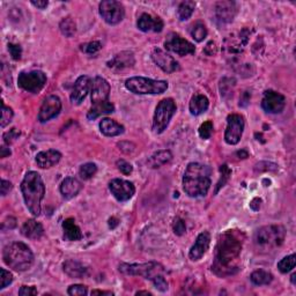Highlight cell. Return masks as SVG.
<instances>
[{"mask_svg": "<svg viewBox=\"0 0 296 296\" xmlns=\"http://www.w3.org/2000/svg\"><path fill=\"white\" fill-rule=\"evenodd\" d=\"M242 240L235 230H228L220 235L215 247L212 271L221 278L236 274L240 271Z\"/></svg>", "mask_w": 296, "mask_h": 296, "instance_id": "cell-1", "label": "cell"}, {"mask_svg": "<svg viewBox=\"0 0 296 296\" xmlns=\"http://www.w3.org/2000/svg\"><path fill=\"white\" fill-rule=\"evenodd\" d=\"M212 169L198 162L189 163L183 176V190L189 197L197 198L207 195L211 188Z\"/></svg>", "mask_w": 296, "mask_h": 296, "instance_id": "cell-2", "label": "cell"}, {"mask_svg": "<svg viewBox=\"0 0 296 296\" xmlns=\"http://www.w3.org/2000/svg\"><path fill=\"white\" fill-rule=\"evenodd\" d=\"M21 191L24 199V204L34 216L41 214V202L45 195V187L41 175L36 171H29L24 176L21 183Z\"/></svg>", "mask_w": 296, "mask_h": 296, "instance_id": "cell-3", "label": "cell"}, {"mask_svg": "<svg viewBox=\"0 0 296 296\" xmlns=\"http://www.w3.org/2000/svg\"><path fill=\"white\" fill-rule=\"evenodd\" d=\"M2 259L10 269L17 272H24L33 266L34 254L22 242H13L3 249Z\"/></svg>", "mask_w": 296, "mask_h": 296, "instance_id": "cell-4", "label": "cell"}, {"mask_svg": "<svg viewBox=\"0 0 296 296\" xmlns=\"http://www.w3.org/2000/svg\"><path fill=\"white\" fill-rule=\"evenodd\" d=\"M286 229L280 224H270L259 228L255 234V244L260 250H273L284 243Z\"/></svg>", "mask_w": 296, "mask_h": 296, "instance_id": "cell-5", "label": "cell"}, {"mask_svg": "<svg viewBox=\"0 0 296 296\" xmlns=\"http://www.w3.org/2000/svg\"><path fill=\"white\" fill-rule=\"evenodd\" d=\"M125 87L133 94L159 95L168 89V83L163 80H153L144 77H133L125 81Z\"/></svg>", "mask_w": 296, "mask_h": 296, "instance_id": "cell-6", "label": "cell"}, {"mask_svg": "<svg viewBox=\"0 0 296 296\" xmlns=\"http://www.w3.org/2000/svg\"><path fill=\"white\" fill-rule=\"evenodd\" d=\"M176 110V103L173 99H165L159 103L153 118V132L155 134H161L167 130Z\"/></svg>", "mask_w": 296, "mask_h": 296, "instance_id": "cell-7", "label": "cell"}, {"mask_svg": "<svg viewBox=\"0 0 296 296\" xmlns=\"http://www.w3.org/2000/svg\"><path fill=\"white\" fill-rule=\"evenodd\" d=\"M119 271L127 276H139L152 280L153 278L165 272L163 266L155 262L145 264H120Z\"/></svg>", "mask_w": 296, "mask_h": 296, "instance_id": "cell-8", "label": "cell"}, {"mask_svg": "<svg viewBox=\"0 0 296 296\" xmlns=\"http://www.w3.org/2000/svg\"><path fill=\"white\" fill-rule=\"evenodd\" d=\"M17 85L23 91L31 94H37L46 85V76L42 71L21 72L17 78Z\"/></svg>", "mask_w": 296, "mask_h": 296, "instance_id": "cell-9", "label": "cell"}, {"mask_svg": "<svg viewBox=\"0 0 296 296\" xmlns=\"http://www.w3.org/2000/svg\"><path fill=\"white\" fill-rule=\"evenodd\" d=\"M99 15L108 24H118L124 19L125 15V9H124L123 3L116 0H104L99 3Z\"/></svg>", "mask_w": 296, "mask_h": 296, "instance_id": "cell-10", "label": "cell"}, {"mask_svg": "<svg viewBox=\"0 0 296 296\" xmlns=\"http://www.w3.org/2000/svg\"><path fill=\"white\" fill-rule=\"evenodd\" d=\"M244 131V118L238 113H231L227 118L224 140L228 145H237Z\"/></svg>", "mask_w": 296, "mask_h": 296, "instance_id": "cell-11", "label": "cell"}, {"mask_svg": "<svg viewBox=\"0 0 296 296\" xmlns=\"http://www.w3.org/2000/svg\"><path fill=\"white\" fill-rule=\"evenodd\" d=\"M165 46L167 50H169L171 52H175L178 56H188L194 55L196 51L195 45L191 42L184 40L183 37H181L178 34L170 33L167 36V40L165 42Z\"/></svg>", "mask_w": 296, "mask_h": 296, "instance_id": "cell-12", "label": "cell"}, {"mask_svg": "<svg viewBox=\"0 0 296 296\" xmlns=\"http://www.w3.org/2000/svg\"><path fill=\"white\" fill-rule=\"evenodd\" d=\"M62 111V101L58 96L50 95L43 101L40 112H38L37 119L40 123H46L50 119L55 118Z\"/></svg>", "mask_w": 296, "mask_h": 296, "instance_id": "cell-13", "label": "cell"}, {"mask_svg": "<svg viewBox=\"0 0 296 296\" xmlns=\"http://www.w3.org/2000/svg\"><path fill=\"white\" fill-rule=\"evenodd\" d=\"M214 13H215V20L220 26L233 22L237 14L236 2L230 0H222L217 1L214 6Z\"/></svg>", "mask_w": 296, "mask_h": 296, "instance_id": "cell-14", "label": "cell"}, {"mask_svg": "<svg viewBox=\"0 0 296 296\" xmlns=\"http://www.w3.org/2000/svg\"><path fill=\"white\" fill-rule=\"evenodd\" d=\"M286 106V99L283 94L272 89H269L264 93L262 99V108L269 113H280L284 111Z\"/></svg>", "mask_w": 296, "mask_h": 296, "instance_id": "cell-15", "label": "cell"}, {"mask_svg": "<svg viewBox=\"0 0 296 296\" xmlns=\"http://www.w3.org/2000/svg\"><path fill=\"white\" fill-rule=\"evenodd\" d=\"M109 190L111 195L118 201H127L133 197L135 194V188L131 182L115 178L109 183Z\"/></svg>", "mask_w": 296, "mask_h": 296, "instance_id": "cell-16", "label": "cell"}, {"mask_svg": "<svg viewBox=\"0 0 296 296\" xmlns=\"http://www.w3.org/2000/svg\"><path fill=\"white\" fill-rule=\"evenodd\" d=\"M110 95V85L104 78L96 77L92 81L91 88V101L93 105L99 104V103L109 101Z\"/></svg>", "mask_w": 296, "mask_h": 296, "instance_id": "cell-17", "label": "cell"}, {"mask_svg": "<svg viewBox=\"0 0 296 296\" xmlns=\"http://www.w3.org/2000/svg\"><path fill=\"white\" fill-rule=\"evenodd\" d=\"M92 79L88 76H81L77 79L73 85L72 92H71V102L73 104L79 105L83 103L86 96L91 92L92 88Z\"/></svg>", "mask_w": 296, "mask_h": 296, "instance_id": "cell-18", "label": "cell"}, {"mask_svg": "<svg viewBox=\"0 0 296 296\" xmlns=\"http://www.w3.org/2000/svg\"><path fill=\"white\" fill-rule=\"evenodd\" d=\"M152 59L166 73H173L180 70V65H178L176 59L161 49L153 50Z\"/></svg>", "mask_w": 296, "mask_h": 296, "instance_id": "cell-19", "label": "cell"}, {"mask_svg": "<svg viewBox=\"0 0 296 296\" xmlns=\"http://www.w3.org/2000/svg\"><path fill=\"white\" fill-rule=\"evenodd\" d=\"M209 243H211V235H209L208 231H202V233L199 234L195 244L192 245L190 252H189L190 259L194 260V262L201 259L202 256L208 250Z\"/></svg>", "mask_w": 296, "mask_h": 296, "instance_id": "cell-20", "label": "cell"}, {"mask_svg": "<svg viewBox=\"0 0 296 296\" xmlns=\"http://www.w3.org/2000/svg\"><path fill=\"white\" fill-rule=\"evenodd\" d=\"M137 26L139 28V30L144 31V33H148V31L160 33V31H162L165 23H163L161 17L153 16L151 14L144 13L141 14L140 17L138 19Z\"/></svg>", "mask_w": 296, "mask_h": 296, "instance_id": "cell-21", "label": "cell"}, {"mask_svg": "<svg viewBox=\"0 0 296 296\" xmlns=\"http://www.w3.org/2000/svg\"><path fill=\"white\" fill-rule=\"evenodd\" d=\"M135 64V58L133 52L131 51H122L113 57L111 60L106 63L109 69L115 71H123L125 69L133 67Z\"/></svg>", "mask_w": 296, "mask_h": 296, "instance_id": "cell-22", "label": "cell"}, {"mask_svg": "<svg viewBox=\"0 0 296 296\" xmlns=\"http://www.w3.org/2000/svg\"><path fill=\"white\" fill-rule=\"evenodd\" d=\"M60 159H62L60 152L56 151V149H48V151L38 153L35 161H36V165L41 169H49L56 166L60 161Z\"/></svg>", "mask_w": 296, "mask_h": 296, "instance_id": "cell-23", "label": "cell"}, {"mask_svg": "<svg viewBox=\"0 0 296 296\" xmlns=\"http://www.w3.org/2000/svg\"><path fill=\"white\" fill-rule=\"evenodd\" d=\"M21 234L29 240H40L44 235V228L36 220L29 219L23 223L22 228H21Z\"/></svg>", "mask_w": 296, "mask_h": 296, "instance_id": "cell-24", "label": "cell"}, {"mask_svg": "<svg viewBox=\"0 0 296 296\" xmlns=\"http://www.w3.org/2000/svg\"><path fill=\"white\" fill-rule=\"evenodd\" d=\"M81 189H83V185L77 178L66 177L60 184V194L65 199H72L79 194Z\"/></svg>", "mask_w": 296, "mask_h": 296, "instance_id": "cell-25", "label": "cell"}, {"mask_svg": "<svg viewBox=\"0 0 296 296\" xmlns=\"http://www.w3.org/2000/svg\"><path fill=\"white\" fill-rule=\"evenodd\" d=\"M63 270L67 276L71 278H77V279L86 277L88 273V269L84 266V264L73 259L66 260V262L63 264Z\"/></svg>", "mask_w": 296, "mask_h": 296, "instance_id": "cell-26", "label": "cell"}, {"mask_svg": "<svg viewBox=\"0 0 296 296\" xmlns=\"http://www.w3.org/2000/svg\"><path fill=\"white\" fill-rule=\"evenodd\" d=\"M99 130L105 137H117L124 133V126L110 118H103L99 122Z\"/></svg>", "mask_w": 296, "mask_h": 296, "instance_id": "cell-27", "label": "cell"}, {"mask_svg": "<svg viewBox=\"0 0 296 296\" xmlns=\"http://www.w3.org/2000/svg\"><path fill=\"white\" fill-rule=\"evenodd\" d=\"M64 238L66 241H80L83 238V233L78 227L76 221L72 217H69L63 222Z\"/></svg>", "mask_w": 296, "mask_h": 296, "instance_id": "cell-28", "label": "cell"}, {"mask_svg": "<svg viewBox=\"0 0 296 296\" xmlns=\"http://www.w3.org/2000/svg\"><path fill=\"white\" fill-rule=\"evenodd\" d=\"M208 106H209L208 99L206 98L205 95L197 94V95H195L194 98L191 99L190 105H189V108H190L191 115L199 116V115H201V113L207 111Z\"/></svg>", "mask_w": 296, "mask_h": 296, "instance_id": "cell-29", "label": "cell"}, {"mask_svg": "<svg viewBox=\"0 0 296 296\" xmlns=\"http://www.w3.org/2000/svg\"><path fill=\"white\" fill-rule=\"evenodd\" d=\"M173 159V154L168 149H162V151H158L154 153L151 158L147 160V165L151 168H160V167L167 165V163L171 161Z\"/></svg>", "mask_w": 296, "mask_h": 296, "instance_id": "cell-30", "label": "cell"}, {"mask_svg": "<svg viewBox=\"0 0 296 296\" xmlns=\"http://www.w3.org/2000/svg\"><path fill=\"white\" fill-rule=\"evenodd\" d=\"M113 111H115V105L110 101H106L99 103V104L93 105L87 113V118L89 120H94L99 116L108 115V113H112Z\"/></svg>", "mask_w": 296, "mask_h": 296, "instance_id": "cell-31", "label": "cell"}, {"mask_svg": "<svg viewBox=\"0 0 296 296\" xmlns=\"http://www.w3.org/2000/svg\"><path fill=\"white\" fill-rule=\"evenodd\" d=\"M251 283L256 285V286H265V285H270L273 281V276L270 272L264 270H257L255 272H252L250 276Z\"/></svg>", "mask_w": 296, "mask_h": 296, "instance_id": "cell-32", "label": "cell"}, {"mask_svg": "<svg viewBox=\"0 0 296 296\" xmlns=\"http://www.w3.org/2000/svg\"><path fill=\"white\" fill-rule=\"evenodd\" d=\"M59 29L62 31V34L66 37H73L77 33V24L74 22L72 17L67 16L60 21Z\"/></svg>", "mask_w": 296, "mask_h": 296, "instance_id": "cell-33", "label": "cell"}, {"mask_svg": "<svg viewBox=\"0 0 296 296\" xmlns=\"http://www.w3.org/2000/svg\"><path fill=\"white\" fill-rule=\"evenodd\" d=\"M196 3L194 1H183L180 3L177 9V15L180 17L181 21H187L191 17L192 14L195 12Z\"/></svg>", "mask_w": 296, "mask_h": 296, "instance_id": "cell-34", "label": "cell"}, {"mask_svg": "<svg viewBox=\"0 0 296 296\" xmlns=\"http://www.w3.org/2000/svg\"><path fill=\"white\" fill-rule=\"evenodd\" d=\"M236 85L234 78H222L220 81V93L223 99H230L233 96L234 87Z\"/></svg>", "mask_w": 296, "mask_h": 296, "instance_id": "cell-35", "label": "cell"}, {"mask_svg": "<svg viewBox=\"0 0 296 296\" xmlns=\"http://www.w3.org/2000/svg\"><path fill=\"white\" fill-rule=\"evenodd\" d=\"M191 35L196 42H202L207 36V28L200 21L196 22L191 28Z\"/></svg>", "mask_w": 296, "mask_h": 296, "instance_id": "cell-36", "label": "cell"}, {"mask_svg": "<svg viewBox=\"0 0 296 296\" xmlns=\"http://www.w3.org/2000/svg\"><path fill=\"white\" fill-rule=\"evenodd\" d=\"M295 265H296V256L293 254L285 257L284 259H281L280 262L278 263V269H279L281 273H288L294 270Z\"/></svg>", "mask_w": 296, "mask_h": 296, "instance_id": "cell-37", "label": "cell"}, {"mask_svg": "<svg viewBox=\"0 0 296 296\" xmlns=\"http://www.w3.org/2000/svg\"><path fill=\"white\" fill-rule=\"evenodd\" d=\"M96 173H98V166L92 162L85 163L79 169V175L83 180H89V178H92Z\"/></svg>", "mask_w": 296, "mask_h": 296, "instance_id": "cell-38", "label": "cell"}, {"mask_svg": "<svg viewBox=\"0 0 296 296\" xmlns=\"http://www.w3.org/2000/svg\"><path fill=\"white\" fill-rule=\"evenodd\" d=\"M220 180L219 182H217L216 184V188H215V194H217L219 192V190L221 188H223L224 185L227 184V182L229 181V178L231 176V170L229 169V167H228L227 165H222L220 167Z\"/></svg>", "mask_w": 296, "mask_h": 296, "instance_id": "cell-39", "label": "cell"}, {"mask_svg": "<svg viewBox=\"0 0 296 296\" xmlns=\"http://www.w3.org/2000/svg\"><path fill=\"white\" fill-rule=\"evenodd\" d=\"M80 49L81 51L87 53V55H95V53H98L102 49V43L99 41L85 43V44L80 46Z\"/></svg>", "mask_w": 296, "mask_h": 296, "instance_id": "cell-40", "label": "cell"}, {"mask_svg": "<svg viewBox=\"0 0 296 296\" xmlns=\"http://www.w3.org/2000/svg\"><path fill=\"white\" fill-rule=\"evenodd\" d=\"M2 104V111H1V127H6L8 124L12 122L13 119V116H14V112L12 108H9V106H6L3 104V102L1 103Z\"/></svg>", "mask_w": 296, "mask_h": 296, "instance_id": "cell-41", "label": "cell"}, {"mask_svg": "<svg viewBox=\"0 0 296 296\" xmlns=\"http://www.w3.org/2000/svg\"><path fill=\"white\" fill-rule=\"evenodd\" d=\"M212 134H213V123L211 120H207V122L202 123L200 127H199V135H200V138L207 140V139L212 137Z\"/></svg>", "mask_w": 296, "mask_h": 296, "instance_id": "cell-42", "label": "cell"}, {"mask_svg": "<svg viewBox=\"0 0 296 296\" xmlns=\"http://www.w3.org/2000/svg\"><path fill=\"white\" fill-rule=\"evenodd\" d=\"M173 229H174V233L176 234L177 236H182V235H184L185 231H187V226H185L184 220L181 219V217H176V219L174 220Z\"/></svg>", "mask_w": 296, "mask_h": 296, "instance_id": "cell-43", "label": "cell"}, {"mask_svg": "<svg viewBox=\"0 0 296 296\" xmlns=\"http://www.w3.org/2000/svg\"><path fill=\"white\" fill-rule=\"evenodd\" d=\"M20 137V131L17 128H10L9 131H7L6 133H3V141H5L6 145H10L13 144L14 141L16 140L17 138Z\"/></svg>", "mask_w": 296, "mask_h": 296, "instance_id": "cell-44", "label": "cell"}, {"mask_svg": "<svg viewBox=\"0 0 296 296\" xmlns=\"http://www.w3.org/2000/svg\"><path fill=\"white\" fill-rule=\"evenodd\" d=\"M67 293L71 296H80V295H87L88 290L84 285H72L67 290Z\"/></svg>", "mask_w": 296, "mask_h": 296, "instance_id": "cell-45", "label": "cell"}, {"mask_svg": "<svg viewBox=\"0 0 296 296\" xmlns=\"http://www.w3.org/2000/svg\"><path fill=\"white\" fill-rule=\"evenodd\" d=\"M153 284H154V286L156 290H159L160 292H167L168 291V283H167V280L163 278L162 274H159V276L154 277L152 279Z\"/></svg>", "mask_w": 296, "mask_h": 296, "instance_id": "cell-46", "label": "cell"}, {"mask_svg": "<svg viewBox=\"0 0 296 296\" xmlns=\"http://www.w3.org/2000/svg\"><path fill=\"white\" fill-rule=\"evenodd\" d=\"M0 272H1V277H0V279H1L0 290H5L7 286H9V285L13 283V276L12 273L8 272V271H6L5 269L0 270Z\"/></svg>", "mask_w": 296, "mask_h": 296, "instance_id": "cell-47", "label": "cell"}, {"mask_svg": "<svg viewBox=\"0 0 296 296\" xmlns=\"http://www.w3.org/2000/svg\"><path fill=\"white\" fill-rule=\"evenodd\" d=\"M116 165L118 170L124 175H130L132 174V171H133V167L131 166V163L126 162L125 160H118Z\"/></svg>", "mask_w": 296, "mask_h": 296, "instance_id": "cell-48", "label": "cell"}, {"mask_svg": "<svg viewBox=\"0 0 296 296\" xmlns=\"http://www.w3.org/2000/svg\"><path fill=\"white\" fill-rule=\"evenodd\" d=\"M8 51L12 56V58L14 60H20L21 59V55H22V49L19 44H13V43H9L8 44Z\"/></svg>", "mask_w": 296, "mask_h": 296, "instance_id": "cell-49", "label": "cell"}, {"mask_svg": "<svg viewBox=\"0 0 296 296\" xmlns=\"http://www.w3.org/2000/svg\"><path fill=\"white\" fill-rule=\"evenodd\" d=\"M20 296H31L37 295V290L34 286H22L19 291Z\"/></svg>", "mask_w": 296, "mask_h": 296, "instance_id": "cell-50", "label": "cell"}, {"mask_svg": "<svg viewBox=\"0 0 296 296\" xmlns=\"http://www.w3.org/2000/svg\"><path fill=\"white\" fill-rule=\"evenodd\" d=\"M12 183L8 181H5L2 180L1 181V185H0V194H1L2 197H5V196H7L9 194V191L12 190Z\"/></svg>", "mask_w": 296, "mask_h": 296, "instance_id": "cell-51", "label": "cell"}, {"mask_svg": "<svg viewBox=\"0 0 296 296\" xmlns=\"http://www.w3.org/2000/svg\"><path fill=\"white\" fill-rule=\"evenodd\" d=\"M204 52L207 56H214V55H215V53L217 52V48H216L215 43H214V42L207 43V45H206L205 49H204Z\"/></svg>", "mask_w": 296, "mask_h": 296, "instance_id": "cell-52", "label": "cell"}, {"mask_svg": "<svg viewBox=\"0 0 296 296\" xmlns=\"http://www.w3.org/2000/svg\"><path fill=\"white\" fill-rule=\"evenodd\" d=\"M250 98H251L250 93L244 92L243 95H242L240 99V106H247L249 104V102H250Z\"/></svg>", "mask_w": 296, "mask_h": 296, "instance_id": "cell-53", "label": "cell"}, {"mask_svg": "<svg viewBox=\"0 0 296 296\" xmlns=\"http://www.w3.org/2000/svg\"><path fill=\"white\" fill-rule=\"evenodd\" d=\"M6 224H8L7 229H13V228H15L16 226V220L14 219V217H7L2 222V226H6Z\"/></svg>", "mask_w": 296, "mask_h": 296, "instance_id": "cell-54", "label": "cell"}, {"mask_svg": "<svg viewBox=\"0 0 296 296\" xmlns=\"http://www.w3.org/2000/svg\"><path fill=\"white\" fill-rule=\"evenodd\" d=\"M31 5L37 7V8H40V9H44V8H46V7H48L49 2L46 1V0H43V1H31Z\"/></svg>", "mask_w": 296, "mask_h": 296, "instance_id": "cell-55", "label": "cell"}, {"mask_svg": "<svg viewBox=\"0 0 296 296\" xmlns=\"http://www.w3.org/2000/svg\"><path fill=\"white\" fill-rule=\"evenodd\" d=\"M259 201H262L259 198H255L254 200L251 201L250 207H251L252 209H254V211H258V209L260 208V202H259Z\"/></svg>", "mask_w": 296, "mask_h": 296, "instance_id": "cell-56", "label": "cell"}, {"mask_svg": "<svg viewBox=\"0 0 296 296\" xmlns=\"http://www.w3.org/2000/svg\"><path fill=\"white\" fill-rule=\"evenodd\" d=\"M10 155V151L8 148L6 147V146H2L1 148H0V156L1 158H7V156Z\"/></svg>", "mask_w": 296, "mask_h": 296, "instance_id": "cell-57", "label": "cell"}, {"mask_svg": "<svg viewBox=\"0 0 296 296\" xmlns=\"http://www.w3.org/2000/svg\"><path fill=\"white\" fill-rule=\"evenodd\" d=\"M117 226H118V220H117L116 217H111V219L109 220V227L113 229V228H116Z\"/></svg>", "mask_w": 296, "mask_h": 296, "instance_id": "cell-58", "label": "cell"}, {"mask_svg": "<svg viewBox=\"0 0 296 296\" xmlns=\"http://www.w3.org/2000/svg\"><path fill=\"white\" fill-rule=\"evenodd\" d=\"M92 295H113L112 292H104V291H93Z\"/></svg>", "mask_w": 296, "mask_h": 296, "instance_id": "cell-59", "label": "cell"}, {"mask_svg": "<svg viewBox=\"0 0 296 296\" xmlns=\"http://www.w3.org/2000/svg\"><path fill=\"white\" fill-rule=\"evenodd\" d=\"M236 154L240 156V159H247L248 156H249V154H248V152L247 151H238Z\"/></svg>", "mask_w": 296, "mask_h": 296, "instance_id": "cell-60", "label": "cell"}, {"mask_svg": "<svg viewBox=\"0 0 296 296\" xmlns=\"http://www.w3.org/2000/svg\"><path fill=\"white\" fill-rule=\"evenodd\" d=\"M135 295H152L151 292H146V291H140V292H137Z\"/></svg>", "mask_w": 296, "mask_h": 296, "instance_id": "cell-61", "label": "cell"}, {"mask_svg": "<svg viewBox=\"0 0 296 296\" xmlns=\"http://www.w3.org/2000/svg\"><path fill=\"white\" fill-rule=\"evenodd\" d=\"M295 277H296V274L294 273V274H293V276H292V283H293L294 285H295Z\"/></svg>", "mask_w": 296, "mask_h": 296, "instance_id": "cell-62", "label": "cell"}]
</instances>
